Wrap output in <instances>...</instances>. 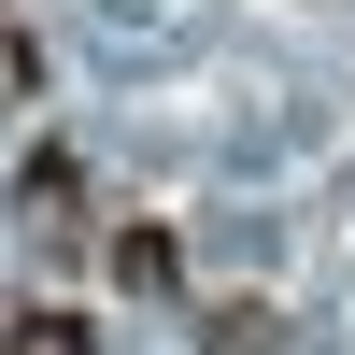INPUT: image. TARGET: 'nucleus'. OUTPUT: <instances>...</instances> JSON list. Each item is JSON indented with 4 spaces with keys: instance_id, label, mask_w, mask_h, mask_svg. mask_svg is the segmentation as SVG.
<instances>
[{
    "instance_id": "f03ea898",
    "label": "nucleus",
    "mask_w": 355,
    "mask_h": 355,
    "mask_svg": "<svg viewBox=\"0 0 355 355\" xmlns=\"http://www.w3.org/2000/svg\"><path fill=\"white\" fill-rule=\"evenodd\" d=\"M114 284H128V299H171V284H185V242H171V227H114Z\"/></svg>"
},
{
    "instance_id": "f257e3e1",
    "label": "nucleus",
    "mask_w": 355,
    "mask_h": 355,
    "mask_svg": "<svg viewBox=\"0 0 355 355\" xmlns=\"http://www.w3.org/2000/svg\"><path fill=\"white\" fill-rule=\"evenodd\" d=\"M0 355H100V341H85V313H57V299H0Z\"/></svg>"
}]
</instances>
